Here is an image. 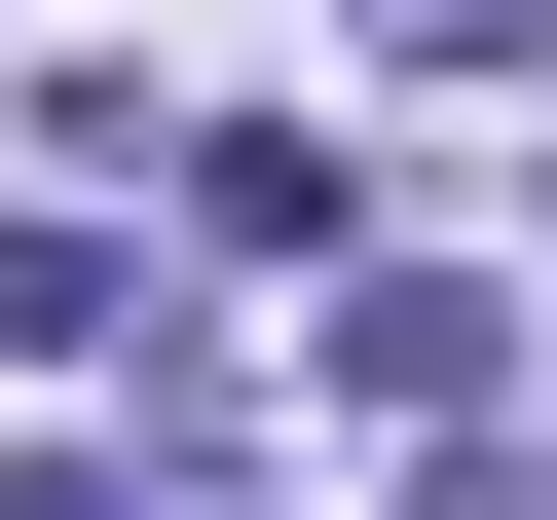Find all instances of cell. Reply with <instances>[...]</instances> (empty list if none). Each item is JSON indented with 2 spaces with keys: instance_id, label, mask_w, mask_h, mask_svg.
<instances>
[{
  "instance_id": "cell-1",
  "label": "cell",
  "mask_w": 557,
  "mask_h": 520,
  "mask_svg": "<svg viewBox=\"0 0 557 520\" xmlns=\"http://www.w3.org/2000/svg\"><path fill=\"white\" fill-rule=\"evenodd\" d=\"M483 335H520V298H483V260H372V298H335V372H372V409H409V446H446V409H483Z\"/></svg>"
},
{
  "instance_id": "cell-2",
  "label": "cell",
  "mask_w": 557,
  "mask_h": 520,
  "mask_svg": "<svg viewBox=\"0 0 557 520\" xmlns=\"http://www.w3.org/2000/svg\"><path fill=\"white\" fill-rule=\"evenodd\" d=\"M372 38H409V75H520V0H372Z\"/></svg>"
},
{
  "instance_id": "cell-3",
  "label": "cell",
  "mask_w": 557,
  "mask_h": 520,
  "mask_svg": "<svg viewBox=\"0 0 557 520\" xmlns=\"http://www.w3.org/2000/svg\"><path fill=\"white\" fill-rule=\"evenodd\" d=\"M0 520H112V483H75V446H0Z\"/></svg>"
}]
</instances>
